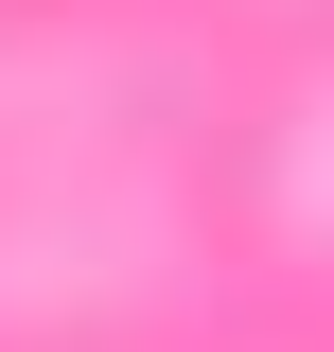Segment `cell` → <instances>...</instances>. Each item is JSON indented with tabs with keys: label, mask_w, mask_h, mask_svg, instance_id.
<instances>
[]
</instances>
